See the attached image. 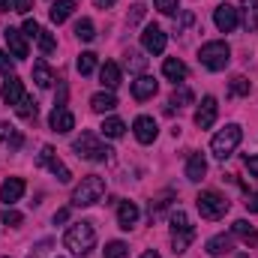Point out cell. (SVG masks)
I'll return each instance as SVG.
<instances>
[{
    "label": "cell",
    "instance_id": "obj_1",
    "mask_svg": "<svg viewBox=\"0 0 258 258\" xmlns=\"http://www.w3.org/2000/svg\"><path fill=\"white\" fill-rule=\"evenodd\" d=\"M63 246L72 255H90V249L96 246V228L90 222H75L69 225L63 234Z\"/></svg>",
    "mask_w": 258,
    "mask_h": 258
},
{
    "label": "cell",
    "instance_id": "obj_2",
    "mask_svg": "<svg viewBox=\"0 0 258 258\" xmlns=\"http://www.w3.org/2000/svg\"><path fill=\"white\" fill-rule=\"evenodd\" d=\"M102 195H105V180H102L99 174H87V177H81V183L75 186L72 204H75V207H90V204H96Z\"/></svg>",
    "mask_w": 258,
    "mask_h": 258
},
{
    "label": "cell",
    "instance_id": "obj_3",
    "mask_svg": "<svg viewBox=\"0 0 258 258\" xmlns=\"http://www.w3.org/2000/svg\"><path fill=\"white\" fill-rule=\"evenodd\" d=\"M198 60L204 69H210V72H222L228 60H231V48L222 42V39H216V42H204L201 45V51H198Z\"/></svg>",
    "mask_w": 258,
    "mask_h": 258
},
{
    "label": "cell",
    "instance_id": "obj_4",
    "mask_svg": "<svg viewBox=\"0 0 258 258\" xmlns=\"http://www.w3.org/2000/svg\"><path fill=\"white\" fill-rule=\"evenodd\" d=\"M195 240V228L189 225V216L183 210H171V246L174 252H186L189 243Z\"/></svg>",
    "mask_w": 258,
    "mask_h": 258
},
{
    "label": "cell",
    "instance_id": "obj_5",
    "mask_svg": "<svg viewBox=\"0 0 258 258\" xmlns=\"http://www.w3.org/2000/svg\"><path fill=\"white\" fill-rule=\"evenodd\" d=\"M240 138H243V129L237 126V123H228L225 129H219V132L213 135V141H210L213 156H216V159H228V156L237 150Z\"/></svg>",
    "mask_w": 258,
    "mask_h": 258
},
{
    "label": "cell",
    "instance_id": "obj_6",
    "mask_svg": "<svg viewBox=\"0 0 258 258\" xmlns=\"http://www.w3.org/2000/svg\"><path fill=\"white\" fill-rule=\"evenodd\" d=\"M195 204H198V213H201V219H210V222H216V219H222L225 213H228V198L219 192H213V189H204V192L195 198Z\"/></svg>",
    "mask_w": 258,
    "mask_h": 258
},
{
    "label": "cell",
    "instance_id": "obj_7",
    "mask_svg": "<svg viewBox=\"0 0 258 258\" xmlns=\"http://www.w3.org/2000/svg\"><path fill=\"white\" fill-rule=\"evenodd\" d=\"M75 153L81 156V159H90V162H102V159H108V147L99 141V135L96 132H81V138H75Z\"/></svg>",
    "mask_w": 258,
    "mask_h": 258
},
{
    "label": "cell",
    "instance_id": "obj_8",
    "mask_svg": "<svg viewBox=\"0 0 258 258\" xmlns=\"http://www.w3.org/2000/svg\"><path fill=\"white\" fill-rule=\"evenodd\" d=\"M39 165H45V168H48V171H51V174H54V177L60 180V183H69V180H72L69 168H66L63 162L57 159L54 147H48V144H45V147H42V153H39Z\"/></svg>",
    "mask_w": 258,
    "mask_h": 258
},
{
    "label": "cell",
    "instance_id": "obj_9",
    "mask_svg": "<svg viewBox=\"0 0 258 258\" xmlns=\"http://www.w3.org/2000/svg\"><path fill=\"white\" fill-rule=\"evenodd\" d=\"M141 45H144V51H150V54H162V51H165V45H168V36L162 33V27L147 24V27H144V33H141Z\"/></svg>",
    "mask_w": 258,
    "mask_h": 258
},
{
    "label": "cell",
    "instance_id": "obj_10",
    "mask_svg": "<svg viewBox=\"0 0 258 258\" xmlns=\"http://www.w3.org/2000/svg\"><path fill=\"white\" fill-rule=\"evenodd\" d=\"M240 9H234V6H228V3H222V6H216L213 9V24L222 30V33H231L237 24H240V15H237Z\"/></svg>",
    "mask_w": 258,
    "mask_h": 258
},
{
    "label": "cell",
    "instance_id": "obj_11",
    "mask_svg": "<svg viewBox=\"0 0 258 258\" xmlns=\"http://www.w3.org/2000/svg\"><path fill=\"white\" fill-rule=\"evenodd\" d=\"M216 114H219V102H216L213 96H204L201 105H198V111H195V126L210 129L213 123H216Z\"/></svg>",
    "mask_w": 258,
    "mask_h": 258
},
{
    "label": "cell",
    "instance_id": "obj_12",
    "mask_svg": "<svg viewBox=\"0 0 258 258\" xmlns=\"http://www.w3.org/2000/svg\"><path fill=\"white\" fill-rule=\"evenodd\" d=\"M135 138L141 141V144H153L156 141V135H159V126H156V120L153 117H147V114H141V117H135Z\"/></svg>",
    "mask_w": 258,
    "mask_h": 258
},
{
    "label": "cell",
    "instance_id": "obj_13",
    "mask_svg": "<svg viewBox=\"0 0 258 258\" xmlns=\"http://www.w3.org/2000/svg\"><path fill=\"white\" fill-rule=\"evenodd\" d=\"M3 36H6V48H9V54L12 57H27V39H24V30H15V27H6L3 30Z\"/></svg>",
    "mask_w": 258,
    "mask_h": 258
},
{
    "label": "cell",
    "instance_id": "obj_14",
    "mask_svg": "<svg viewBox=\"0 0 258 258\" xmlns=\"http://www.w3.org/2000/svg\"><path fill=\"white\" fill-rule=\"evenodd\" d=\"M48 126L54 129V132H60V135H66V132H72L75 129V117H72V111L69 108H54L51 111V117H48Z\"/></svg>",
    "mask_w": 258,
    "mask_h": 258
},
{
    "label": "cell",
    "instance_id": "obj_15",
    "mask_svg": "<svg viewBox=\"0 0 258 258\" xmlns=\"http://www.w3.org/2000/svg\"><path fill=\"white\" fill-rule=\"evenodd\" d=\"M156 78H150V75H138L135 81H132V96L138 99V102H144V99H150V96H156Z\"/></svg>",
    "mask_w": 258,
    "mask_h": 258
},
{
    "label": "cell",
    "instance_id": "obj_16",
    "mask_svg": "<svg viewBox=\"0 0 258 258\" xmlns=\"http://www.w3.org/2000/svg\"><path fill=\"white\" fill-rule=\"evenodd\" d=\"M0 96H3L6 105H18V102L24 99V87H21V81H18L15 75H9V78L3 81V87H0Z\"/></svg>",
    "mask_w": 258,
    "mask_h": 258
},
{
    "label": "cell",
    "instance_id": "obj_17",
    "mask_svg": "<svg viewBox=\"0 0 258 258\" xmlns=\"http://www.w3.org/2000/svg\"><path fill=\"white\" fill-rule=\"evenodd\" d=\"M231 246H234V240H231V234H216V237H210L207 240V255L219 258V255H228L231 252Z\"/></svg>",
    "mask_w": 258,
    "mask_h": 258
},
{
    "label": "cell",
    "instance_id": "obj_18",
    "mask_svg": "<svg viewBox=\"0 0 258 258\" xmlns=\"http://www.w3.org/2000/svg\"><path fill=\"white\" fill-rule=\"evenodd\" d=\"M21 195H24V180H21V177H9V180L0 186V198H3L6 204H15Z\"/></svg>",
    "mask_w": 258,
    "mask_h": 258
},
{
    "label": "cell",
    "instance_id": "obj_19",
    "mask_svg": "<svg viewBox=\"0 0 258 258\" xmlns=\"http://www.w3.org/2000/svg\"><path fill=\"white\" fill-rule=\"evenodd\" d=\"M204 174H207V159L201 156V153H192L189 156V162H186V177L198 183V180H204Z\"/></svg>",
    "mask_w": 258,
    "mask_h": 258
},
{
    "label": "cell",
    "instance_id": "obj_20",
    "mask_svg": "<svg viewBox=\"0 0 258 258\" xmlns=\"http://www.w3.org/2000/svg\"><path fill=\"white\" fill-rule=\"evenodd\" d=\"M90 108L96 111V114H105V111H114L117 108V96L108 90V93H96V96H90Z\"/></svg>",
    "mask_w": 258,
    "mask_h": 258
},
{
    "label": "cell",
    "instance_id": "obj_21",
    "mask_svg": "<svg viewBox=\"0 0 258 258\" xmlns=\"http://www.w3.org/2000/svg\"><path fill=\"white\" fill-rule=\"evenodd\" d=\"M72 12H75V0H54L51 9H48V15H51L54 24H63Z\"/></svg>",
    "mask_w": 258,
    "mask_h": 258
},
{
    "label": "cell",
    "instance_id": "obj_22",
    "mask_svg": "<svg viewBox=\"0 0 258 258\" xmlns=\"http://www.w3.org/2000/svg\"><path fill=\"white\" fill-rule=\"evenodd\" d=\"M162 75L165 78H171V81H183L186 75H189V69L183 60H177V57H168L165 63H162Z\"/></svg>",
    "mask_w": 258,
    "mask_h": 258
},
{
    "label": "cell",
    "instance_id": "obj_23",
    "mask_svg": "<svg viewBox=\"0 0 258 258\" xmlns=\"http://www.w3.org/2000/svg\"><path fill=\"white\" fill-rule=\"evenodd\" d=\"M117 222H120V228H126V231L138 222V207H135L132 201H120V207H117Z\"/></svg>",
    "mask_w": 258,
    "mask_h": 258
},
{
    "label": "cell",
    "instance_id": "obj_24",
    "mask_svg": "<svg viewBox=\"0 0 258 258\" xmlns=\"http://www.w3.org/2000/svg\"><path fill=\"white\" fill-rule=\"evenodd\" d=\"M231 234H234V237H240L246 246H252V243L258 240V231L249 225V222H246V219H237V222L231 225Z\"/></svg>",
    "mask_w": 258,
    "mask_h": 258
},
{
    "label": "cell",
    "instance_id": "obj_25",
    "mask_svg": "<svg viewBox=\"0 0 258 258\" xmlns=\"http://www.w3.org/2000/svg\"><path fill=\"white\" fill-rule=\"evenodd\" d=\"M99 78H102V84H105L108 90H114V87H120V66H117V63H111V60H108V63H105L102 69H99Z\"/></svg>",
    "mask_w": 258,
    "mask_h": 258
},
{
    "label": "cell",
    "instance_id": "obj_26",
    "mask_svg": "<svg viewBox=\"0 0 258 258\" xmlns=\"http://www.w3.org/2000/svg\"><path fill=\"white\" fill-rule=\"evenodd\" d=\"M240 9H243V27L258 30V0H240Z\"/></svg>",
    "mask_w": 258,
    "mask_h": 258
},
{
    "label": "cell",
    "instance_id": "obj_27",
    "mask_svg": "<svg viewBox=\"0 0 258 258\" xmlns=\"http://www.w3.org/2000/svg\"><path fill=\"white\" fill-rule=\"evenodd\" d=\"M33 81H36L39 87H51L54 72H51V66L45 63V60H36V63H33Z\"/></svg>",
    "mask_w": 258,
    "mask_h": 258
},
{
    "label": "cell",
    "instance_id": "obj_28",
    "mask_svg": "<svg viewBox=\"0 0 258 258\" xmlns=\"http://www.w3.org/2000/svg\"><path fill=\"white\" fill-rule=\"evenodd\" d=\"M102 135L105 138H120L123 135V129H126V123L120 120V117H108V120H102Z\"/></svg>",
    "mask_w": 258,
    "mask_h": 258
},
{
    "label": "cell",
    "instance_id": "obj_29",
    "mask_svg": "<svg viewBox=\"0 0 258 258\" xmlns=\"http://www.w3.org/2000/svg\"><path fill=\"white\" fill-rule=\"evenodd\" d=\"M0 141H6L12 150H18L21 147V132L15 126H9V123H0Z\"/></svg>",
    "mask_w": 258,
    "mask_h": 258
},
{
    "label": "cell",
    "instance_id": "obj_30",
    "mask_svg": "<svg viewBox=\"0 0 258 258\" xmlns=\"http://www.w3.org/2000/svg\"><path fill=\"white\" fill-rule=\"evenodd\" d=\"M75 36H78L81 42H90V39L96 36V27H93V21H90V18H81V21L75 24Z\"/></svg>",
    "mask_w": 258,
    "mask_h": 258
},
{
    "label": "cell",
    "instance_id": "obj_31",
    "mask_svg": "<svg viewBox=\"0 0 258 258\" xmlns=\"http://www.w3.org/2000/svg\"><path fill=\"white\" fill-rule=\"evenodd\" d=\"M15 108H18V114H21L24 120H36V114H39V108H36V99H30V96H24V99H21Z\"/></svg>",
    "mask_w": 258,
    "mask_h": 258
},
{
    "label": "cell",
    "instance_id": "obj_32",
    "mask_svg": "<svg viewBox=\"0 0 258 258\" xmlns=\"http://www.w3.org/2000/svg\"><path fill=\"white\" fill-rule=\"evenodd\" d=\"M123 63H126L129 72H141V69L147 66V57H141V51L129 48V51H126V60H123Z\"/></svg>",
    "mask_w": 258,
    "mask_h": 258
},
{
    "label": "cell",
    "instance_id": "obj_33",
    "mask_svg": "<svg viewBox=\"0 0 258 258\" xmlns=\"http://www.w3.org/2000/svg\"><path fill=\"white\" fill-rule=\"evenodd\" d=\"M96 69V54L93 51H81V57H78V72L81 75H90Z\"/></svg>",
    "mask_w": 258,
    "mask_h": 258
},
{
    "label": "cell",
    "instance_id": "obj_34",
    "mask_svg": "<svg viewBox=\"0 0 258 258\" xmlns=\"http://www.w3.org/2000/svg\"><path fill=\"white\" fill-rule=\"evenodd\" d=\"M195 96H192V90L189 87H177L174 93H171V105H177V108H183V105H189Z\"/></svg>",
    "mask_w": 258,
    "mask_h": 258
},
{
    "label": "cell",
    "instance_id": "obj_35",
    "mask_svg": "<svg viewBox=\"0 0 258 258\" xmlns=\"http://www.w3.org/2000/svg\"><path fill=\"white\" fill-rule=\"evenodd\" d=\"M126 255H129V246L123 240H111L105 246V258H126Z\"/></svg>",
    "mask_w": 258,
    "mask_h": 258
},
{
    "label": "cell",
    "instance_id": "obj_36",
    "mask_svg": "<svg viewBox=\"0 0 258 258\" xmlns=\"http://www.w3.org/2000/svg\"><path fill=\"white\" fill-rule=\"evenodd\" d=\"M36 42H39V48H42V54H51L54 48H57V39L48 33V30H39V36H36Z\"/></svg>",
    "mask_w": 258,
    "mask_h": 258
},
{
    "label": "cell",
    "instance_id": "obj_37",
    "mask_svg": "<svg viewBox=\"0 0 258 258\" xmlns=\"http://www.w3.org/2000/svg\"><path fill=\"white\" fill-rule=\"evenodd\" d=\"M246 93H249V81L243 75L231 78V96H246Z\"/></svg>",
    "mask_w": 258,
    "mask_h": 258
},
{
    "label": "cell",
    "instance_id": "obj_38",
    "mask_svg": "<svg viewBox=\"0 0 258 258\" xmlns=\"http://www.w3.org/2000/svg\"><path fill=\"white\" fill-rule=\"evenodd\" d=\"M168 198H171V192H165V195H159V198H153V201H150V219H153V216H159V210H165V207L171 204Z\"/></svg>",
    "mask_w": 258,
    "mask_h": 258
},
{
    "label": "cell",
    "instance_id": "obj_39",
    "mask_svg": "<svg viewBox=\"0 0 258 258\" xmlns=\"http://www.w3.org/2000/svg\"><path fill=\"white\" fill-rule=\"evenodd\" d=\"M12 69H15V63H12V57L6 54V51H0V75H12Z\"/></svg>",
    "mask_w": 258,
    "mask_h": 258
},
{
    "label": "cell",
    "instance_id": "obj_40",
    "mask_svg": "<svg viewBox=\"0 0 258 258\" xmlns=\"http://www.w3.org/2000/svg\"><path fill=\"white\" fill-rule=\"evenodd\" d=\"M39 30H42V27L36 24V18H27V21H24V36H27V39H36Z\"/></svg>",
    "mask_w": 258,
    "mask_h": 258
},
{
    "label": "cell",
    "instance_id": "obj_41",
    "mask_svg": "<svg viewBox=\"0 0 258 258\" xmlns=\"http://www.w3.org/2000/svg\"><path fill=\"white\" fill-rule=\"evenodd\" d=\"M0 219H3L6 225H21V213H18V210H3Z\"/></svg>",
    "mask_w": 258,
    "mask_h": 258
},
{
    "label": "cell",
    "instance_id": "obj_42",
    "mask_svg": "<svg viewBox=\"0 0 258 258\" xmlns=\"http://www.w3.org/2000/svg\"><path fill=\"white\" fill-rule=\"evenodd\" d=\"M156 9L165 12V15H174L177 12V0H156Z\"/></svg>",
    "mask_w": 258,
    "mask_h": 258
},
{
    "label": "cell",
    "instance_id": "obj_43",
    "mask_svg": "<svg viewBox=\"0 0 258 258\" xmlns=\"http://www.w3.org/2000/svg\"><path fill=\"white\" fill-rule=\"evenodd\" d=\"M141 18H144V3H135V6H132V12H129V27H132V24H138V21H141Z\"/></svg>",
    "mask_w": 258,
    "mask_h": 258
},
{
    "label": "cell",
    "instance_id": "obj_44",
    "mask_svg": "<svg viewBox=\"0 0 258 258\" xmlns=\"http://www.w3.org/2000/svg\"><path fill=\"white\" fill-rule=\"evenodd\" d=\"M30 6H33V0H12V9H15V12H21V15H27V12H30Z\"/></svg>",
    "mask_w": 258,
    "mask_h": 258
},
{
    "label": "cell",
    "instance_id": "obj_45",
    "mask_svg": "<svg viewBox=\"0 0 258 258\" xmlns=\"http://www.w3.org/2000/svg\"><path fill=\"white\" fill-rule=\"evenodd\" d=\"M246 171H249L252 177H258V153L255 156H246Z\"/></svg>",
    "mask_w": 258,
    "mask_h": 258
},
{
    "label": "cell",
    "instance_id": "obj_46",
    "mask_svg": "<svg viewBox=\"0 0 258 258\" xmlns=\"http://www.w3.org/2000/svg\"><path fill=\"white\" fill-rule=\"evenodd\" d=\"M246 210H249V213H258V192L246 198Z\"/></svg>",
    "mask_w": 258,
    "mask_h": 258
},
{
    "label": "cell",
    "instance_id": "obj_47",
    "mask_svg": "<svg viewBox=\"0 0 258 258\" xmlns=\"http://www.w3.org/2000/svg\"><path fill=\"white\" fill-rule=\"evenodd\" d=\"M69 219V207H60L57 213H54V222H66Z\"/></svg>",
    "mask_w": 258,
    "mask_h": 258
},
{
    "label": "cell",
    "instance_id": "obj_48",
    "mask_svg": "<svg viewBox=\"0 0 258 258\" xmlns=\"http://www.w3.org/2000/svg\"><path fill=\"white\" fill-rule=\"evenodd\" d=\"M93 3H96V6H99V9H108V6H114V3H117V0H93Z\"/></svg>",
    "mask_w": 258,
    "mask_h": 258
},
{
    "label": "cell",
    "instance_id": "obj_49",
    "mask_svg": "<svg viewBox=\"0 0 258 258\" xmlns=\"http://www.w3.org/2000/svg\"><path fill=\"white\" fill-rule=\"evenodd\" d=\"M141 258H159V252H156V249H147V252H144Z\"/></svg>",
    "mask_w": 258,
    "mask_h": 258
},
{
    "label": "cell",
    "instance_id": "obj_50",
    "mask_svg": "<svg viewBox=\"0 0 258 258\" xmlns=\"http://www.w3.org/2000/svg\"><path fill=\"white\" fill-rule=\"evenodd\" d=\"M0 12H9V0H0Z\"/></svg>",
    "mask_w": 258,
    "mask_h": 258
},
{
    "label": "cell",
    "instance_id": "obj_51",
    "mask_svg": "<svg viewBox=\"0 0 258 258\" xmlns=\"http://www.w3.org/2000/svg\"><path fill=\"white\" fill-rule=\"evenodd\" d=\"M0 258H6V255H0Z\"/></svg>",
    "mask_w": 258,
    "mask_h": 258
},
{
    "label": "cell",
    "instance_id": "obj_52",
    "mask_svg": "<svg viewBox=\"0 0 258 258\" xmlns=\"http://www.w3.org/2000/svg\"><path fill=\"white\" fill-rule=\"evenodd\" d=\"M33 258H39V255H33Z\"/></svg>",
    "mask_w": 258,
    "mask_h": 258
}]
</instances>
